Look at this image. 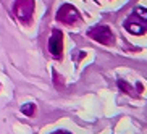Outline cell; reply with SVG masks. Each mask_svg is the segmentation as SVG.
Here are the masks:
<instances>
[{"label": "cell", "mask_w": 147, "mask_h": 134, "mask_svg": "<svg viewBox=\"0 0 147 134\" xmlns=\"http://www.w3.org/2000/svg\"><path fill=\"white\" fill-rule=\"evenodd\" d=\"M125 28L131 34H144V32H147V10L142 8V7L134 8V13L125 23Z\"/></svg>", "instance_id": "cell-1"}, {"label": "cell", "mask_w": 147, "mask_h": 134, "mask_svg": "<svg viewBox=\"0 0 147 134\" xmlns=\"http://www.w3.org/2000/svg\"><path fill=\"white\" fill-rule=\"evenodd\" d=\"M13 11L23 24H29L34 13V0H16L13 5Z\"/></svg>", "instance_id": "cell-2"}, {"label": "cell", "mask_w": 147, "mask_h": 134, "mask_svg": "<svg viewBox=\"0 0 147 134\" xmlns=\"http://www.w3.org/2000/svg\"><path fill=\"white\" fill-rule=\"evenodd\" d=\"M57 20L63 24H74L76 21H79V11L74 8L73 5L65 3L61 5L58 13H57Z\"/></svg>", "instance_id": "cell-3"}, {"label": "cell", "mask_w": 147, "mask_h": 134, "mask_svg": "<svg viewBox=\"0 0 147 134\" xmlns=\"http://www.w3.org/2000/svg\"><path fill=\"white\" fill-rule=\"evenodd\" d=\"M87 36L100 44H105V45L113 44V34H112V31H110L108 26H95L87 32Z\"/></svg>", "instance_id": "cell-4"}, {"label": "cell", "mask_w": 147, "mask_h": 134, "mask_svg": "<svg viewBox=\"0 0 147 134\" xmlns=\"http://www.w3.org/2000/svg\"><path fill=\"white\" fill-rule=\"evenodd\" d=\"M63 36L58 29H53L52 37L49 40V52L52 53L53 57H61V48H63Z\"/></svg>", "instance_id": "cell-5"}, {"label": "cell", "mask_w": 147, "mask_h": 134, "mask_svg": "<svg viewBox=\"0 0 147 134\" xmlns=\"http://www.w3.org/2000/svg\"><path fill=\"white\" fill-rule=\"evenodd\" d=\"M21 112L24 113L26 116H32V115H34V112H36L34 104H26V105H23V107H21Z\"/></svg>", "instance_id": "cell-6"}, {"label": "cell", "mask_w": 147, "mask_h": 134, "mask_svg": "<svg viewBox=\"0 0 147 134\" xmlns=\"http://www.w3.org/2000/svg\"><path fill=\"white\" fill-rule=\"evenodd\" d=\"M55 134H69V133H66V131H58V133H55Z\"/></svg>", "instance_id": "cell-7"}]
</instances>
